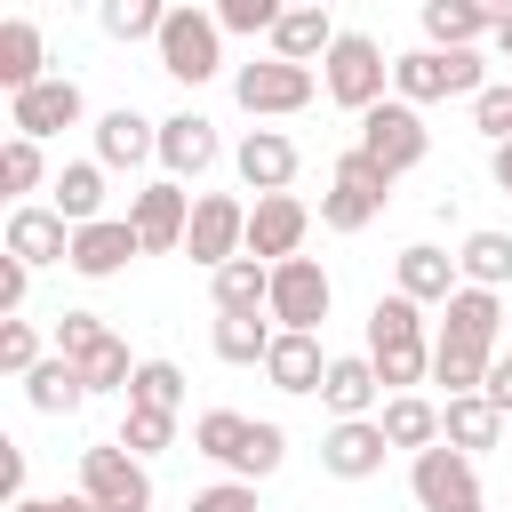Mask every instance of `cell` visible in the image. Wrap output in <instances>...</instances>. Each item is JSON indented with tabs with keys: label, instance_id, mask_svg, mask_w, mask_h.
Segmentation results:
<instances>
[{
	"label": "cell",
	"instance_id": "60d3db41",
	"mask_svg": "<svg viewBox=\"0 0 512 512\" xmlns=\"http://www.w3.org/2000/svg\"><path fill=\"white\" fill-rule=\"evenodd\" d=\"M288 8H296V0H216V24H224V32H248V40H256V32L272 40V24H280Z\"/></svg>",
	"mask_w": 512,
	"mask_h": 512
},
{
	"label": "cell",
	"instance_id": "4dcf8cb0",
	"mask_svg": "<svg viewBox=\"0 0 512 512\" xmlns=\"http://www.w3.org/2000/svg\"><path fill=\"white\" fill-rule=\"evenodd\" d=\"M328 48H336L328 8H288V16L272 24V56H288V64H320Z\"/></svg>",
	"mask_w": 512,
	"mask_h": 512
},
{
	"label": "cell",
	"instance_id": "30bf717a",
	"mask_svg": "<svg viewBox=\"0 0 512 512\" xmlns=\"http://www.w3.org/2000/svg\"><path fill=\"white\" fill-rule=\"evenodd\" d=\"M408 496H416L424 512H472V504H480V472H472L464 448L432 440V448H416V464H408Z\"/></svg>",
	"mask_w": 512,
	"mask_h": 512
},
{
	"label": "cell",
	"instance_id": "d6a6232c",
	"mask_svg": "<svg viewBox=\"0 0 512 512\" xmlns=\"http://www.w3.org/2000/svg\"><path fill=\"white\" fill-rule=\"evenodd\" d=\"M456 272H464L472 288H504V280H512V232H496V224L464 232V248H456Z\"/></svg>",
	"mask_w": 512,
	"mask_h": 512
},
{
	"label": "cell",
	"instance_id": "74e56055",
	"mask_svg": "<svg viewBox=\"0 0 512 512\" xmlns=\"http://www.w3.org/2000/svg\"><path fill=\"white\" fill-rule=\"evenodd\" d=\"M96 16H104V32H112V40H160L168 0H104Z\"/></svg>",
	"mask_w": 512,
	"mask_h": 512
},
{
	"label": "cell",
	"instance_id": "836d02e7",
	"mask_svg": "<svg viewBox=\"0 0 512 512\" xmlns=\"http://www.w3.org/2000/svg\"><path fill=\"white\" fill-rule=\"evenodd\" d=\"M272 320H256V312H216V360H232V368H264V352H272Z\"/></svg>",
	"mask_w": 512,
	"mask_h": 512
},
{
	"label": "cell",
	"instance_id": "681fc988",
	"mask_svg": "<svg viewBox=\"0 0 512 512\" xmlns=\"http://www.w3.org/2000/svg\"><path fill=\"white\" fill-rule=\"evenodd\" d=\"M480 392H488V400L512 416V352H496V360H488V384H480Z\"/></svg>",
	"mask_w": 512,
	"mask_h": 512
},
{
	"label": "cell",
	"instance_id": "f1b7e54d",
	"mask_svg": "<svg viewBox=\"0 0 512 512\" xmlns=\"http://www.w3.org/2000/svg\"><path fill=\"white\" fill-rule=\"evenodd\" d=\"M208 288H216V312H264L272 304V264L264 256H232V264L208 272Z\"/></svg>",
	"mask_w": 512,
	"mask_h": 512
},
{
	"label": "cell",
	"instance_id": "5b68a950",
	"mask_svg": "<svg viewBox=\"0 0 512 512\" xmlns=\"http://www.w3.org/2000/svg\"><path fill=\"white\" fill-rule=\"evenodd\" d=\"M384 80H392V56H384L368 32H336V48L320 56V88H328V104H344V112L384 104Z\"/></svg>",
	"mask_w": 512,
	"mask_h": 512
},
{
	"label": "cell",
	"instance_id": "277c9868",
	"mask_svg": "<svg viewBox=\"0 0 512 512\" xmlns=\"http://www.w3.org/2000/svg\"><path fill=\"white\" fill-rule=\"evenodd\" d=\"M392 88L400 104H440V96H480V48H408L392 56Z\"/></svg>",
	"mask_w": 512,
	"mask_h": 512
},
{
	"label": "cell",
	"instance_id": "5bb4252c",
	"mask_svg": "<svg viewBox=\"0 0 512 512\" xmlns=\"http://www.w3.org/2000/svg\"><path fill=\"white\" fill-rule=\"evenodd\" d=\"M128 224H136L144 256H168V248H184V232H192V192H184L176 176H160V184L128 192Z\"/></svg>",
	"mask_w": 512,
	"mask_h": 512
},
{
	"label": "cell",
	"instance_id": "9a60e30c",
	"mask_svg": "<svg viewBox=\"0 0 512 512\" xmlns=\"http://www.w3.org/2000/svg\"><path fill=\"white\" fill-rule=\"evenodd\" d=\"M304 232H312V208L296 192H256V208H248V256L288 264V256H304Z\"/></svg>",
	"mask_w": 512,
	"mask_h": 512
},
{
	"label": "cell",
	"instance_id": "d6986e66",
	"mask_svg": "<svg viewBox=\"0 0 512 512\" xmlns=\"http://www.w3.org/2000/svg\"><path fill=\"white\" fill-rule=\"evenodd\" d=\"M232 168H240L248 192H288V184H296V144H288L280 128H248L240 152H232Z\"/></svg>",
	"mask_w": 512,
	"mask_h": 512
},
{
	"label": "cell",
	"instance_id": "7a4b0ae2",
	"mask_svg": "<svg viewBox=\"0 0 512 512\" xmlns=\"http://www.w3.org/2000/svg\"><path fill=\"white\" fill-rule=\"evenodd\" d=\"M368 360H376V376L392 384V392H408V384H424L432 376V336H424V304L416 296H376V312H368Z\"/></svg>",
	"mask_w": 512,
	"mask_h": 512
},
{
	"label": "cell",
	"instance_id": "bcb514c9",
	"mask_svg": "<svg viewBox=\"0 0 512 512\" xmlns=\"http://www.w3.org/2000/svg\"><path fill=\"white\" fill-rule=\"evenodd\" d=\"M184 512H264V504H256V480H216V488H200Z\"/></svg>",
	"mask_w": 512,
	"mask_h": 512
},
{
	"label": "cell",
	"instance_id": "f907efd6",
	"mask_svg": "<svg viewBox=\"0 0 512 512\" xmlns=\"http://www.w3.org/2000/svg\"><path fill=\"white\" fill-rule=\"evenodd\" d=\"M8 512H96L88 496H24V504H8Z\"/></svg>",
	"mask_w": 512,
	"mask_h": 512
},
{
	"label": "cell",
	"instance_id": "7bdbcfd3",
	"mask_svg": "<svg viewBox=\"0 0 512 512\" xmlns=\"http://www.w3.org/2000/svg\"><path fill=\"white\" fill-rule=\"evenodd\" d=\"M40 360H48V352H40V328H32V320H0V368H8V376H32Z\"/></svg>",
	"mask_w": 512,
	"mask_h": 512
},
{
	"label": "cell",
	"instance_id": "52a82bcc",
	"mask_svg": "<svg viewBox=\"0 0 512 512\" xmlns=\"http://www.w3.org/2000/svg\"><path fill=\"white\" fill-rule=\"evenodd\" d=\"M360 152H368L384 176H408V168L432 152V128H424L416 104L392 96V104H368V112H360Z\"/></svg>",
	"mask_w": 512,
	"mask_h": 512
},
{
	"label": "cell",
	"instance_id": "e0dca14e",
	"mask_svg": "<svg viewBox=\"0 0 512 512\" xmlns=\"http://www.w3.org/2000/svg\"><path fill=\"white\" fill-rule=\"evenodd\" d=\"M128 256H144V240H136L128 216H96V224L72 232V272H80V280H112Z\"/></svg>",
	"mask_w": 512,
	"mask_h": 512
},
{
	"label": "cell",
	"instance_id": "c3c4849f",
	"mask_svg": "<svg viewBox=\"0 0 512 512\" xmlns=\"http://www.w3.org/2000/svg\"><path fill=\"white\" fill-rule=\"evenodd\" d=\"M0 496L24 504V448H16V440H0Z\"/></svg>",
	"mask_w": 512,
	"mask_h": 512
},
{
	"label": "cell",
	"instance_id": "cb8c5ba5",
	"mask_svg": "<svg viewBox=\"0 0 512 512\" xmlns=\"http://www.w3.org/2000/svg\"><path fill=\"white\" fill-rule=\"evenodd\" d=\"M152 152H160V120H144V112H128V104L96 120V160H104V168H136V160H152Z\"/></svg>",
	"mask_w": 512,
	"mask_h": 512
},
{
	"label": "cell",
	"instance_id": "7c38bea8",
	"mask_svg": "<svg viewBox=\"0 0 512 512\" xmlns=\"http://www.w3.org/2000/svg\"><path fill=\"white\" fill-rule=\"evenodd\" d=\"M184 256L192 264H232V256H248V208L232 200V192H200L192 200V232H184Z\"/></svg>",
	"mask_w": 512,
	"mask_h": 512
},
{
	"label": "cell",
	"instance_id": "ffe728a7",
	"mask_svg": "<svg viewBox=\"0 0 512 512\" xmlns=\"http://www.w3.org/2000/svg\"><path fill=\"white\" fill-rule=\"evenodd\" d=\"M392 288H400V296H416V304H448V296L464 288V272H456V256H448V248L416 240V248H400V264H392Z\"/></svg>",
	"mask_w": 512,
	"mask_h": 512
},
{
	"label": "cell",
	"instance_id": "ee69618b",
	"mask_svg": "<svg viewBox=\"0 0 512 512\" xmlns=\"http://www.w3.org/2000/svg\"><path fill=\"white\" fill-rule=\"evenodd\" d=\"M472 128H480L488 144H512V80H496V88L472 96Z\"/></svg>",
	"mask_w": 512,
	"mask_h": 512
},
{
	"label": "cell",
	"instance_id": "7402d4cb",
	"mask_svg": "<svg viewBox=\"0 0 512 512\" xmlns=\"http://www.w3.org/2000/svg\"><path fill=\"white\" fill-rule=\"evenodd\" d=\"M264 376H272V392H320V384H328L320 336H304V328H280V336H272V352H264Z\"/></svg>",
	"mask_w": 512,
	"mask_h": 512
},
{
	"label": "cell",
	"instance_id": "d4e9b609",
	"mask_svg": "<svg viewBox=\"0 0 512 512\" xmlns=\"http://www.w3.org/2000/svg\"><path fill=\"white\" fill-rule=\"evenodd\" d=\"M376 392H384V376H376V360L368 352H344V360H328V384H320V400H328V416L344 424V416H368L376 408Z\"/></svg>",
	"mask_w": 512,
	"mask_h": 512
},
{
	"label": "cell",
	"instance_id": "1f68e13d",
	"mask_svg": "<svg viewBox=\"0 0 512 512\" xmlns=\"http://www.w3.org/2000/svg\"><path fill=\"white\" fill-rule=\"evenodd\" d=\"M488 360H496V352H480V344H464V336H432V384H448V400L480 392V384H488Z\"/></svg>",
	"mask_w": 512,
	"mask_h": 512
},
{
	"label": "cell",
	"instance_id": "603a6c76",
	"mask_svg": "<svg viewBox=\"0 0 512 512\" xmlns=\"http://www.w3.org/2000/svg\"><path fill=\"white\" fill-rule=\"evenodd\" d=\"M496 328H504V296L496 288H456L448 304H440V336H464V344H480V352H496Z\"/></svg>",
	"mask_w": 512,
	"mask_h": 512
},
{
	"label": "cell",
	"instance_id": "8992f818",
	"mask_svg": "<svg viewBox=\"0 0 512 512\" xmlns=\"http://www.w3.org/2000/svg\"><path fill=\"white\" fill-rule=\"evenodd\" d=\"M80 496L96 512H152V472H144L136 448L96 440V448H80Z\"/></svg>",
	"mask_w": 512,
	"mask_h": 512
},
{
	"label": "cell",
	"instance_id": "ba28073f",
	"mask_svg": "<svg viewBox=\"0 0 512 512\" xmlns=\"http://www.w3.org/2000/svg\"><path fill=\"white\" fill-rule=\"evenodd\" d=\"M312 64H288V56H256V64H240L232 72V96H240V112H256V120H280V112H304L312 104Z\"/></svg>",
	"mask_w": 512,
	"mask_h": 512
},
{
	"label": "cell",
	"instance_id": "2e32d148",
	"mask_svg": "<svg viewBox=\"0 0 512 512\" xmlns=\"http://www.w3.org/2000/svg\"><path fill=\"white\" fill-rule=\"evenodd\" d=\"M384 424L376 416H344V424H328V440H320V472H336V480H368V472H384Z\"/></svg>",
	"mask_w": 512,
	"mask_h": 512
},
{
	"label": "cell",
	"instance_id": "3957f363",
	"mask_svg": "<svg viewBox=\"0 0 512 512\" xmlns=\"http://www.w3.org/2000/svg\"><path fill=\"white\" fill-rule=\"evenodd\" d=\"M152 48H160V72L184 80V88H200V80L224 72V24H216V8H168V24H160Z\"/></svg>",
	"mask_w": 512,
	"mask_h": 512
},
{
	"label": "cell",
	"instance_id": "e575fe53",
	"mask_svg": "<svg viewBox=\"0 0 512 512\" xmlns=\"http://www.w3.org/2000/svg\"><path fill=\"white\" fill-rule=\"evenodd\" d=\"M376 424H384V440H392V448H432V440H440V408H432L424 392H392Z\"/></svg>",
	"mask_w": 512,
	"mask_h": 512
},
{
	"label": "cell",
	"instance_id": "4316f807",
	"mask_svg": "<svg viewBox=\"0 0 512 512\" xmlns=\"http://www.w3.org/2000/svg\"><path fill=\"white\" fill-rule=\"evenodd\" d=\"M40 64H48L40 24H32V16H8V24H0V88H8V96H24L32 80H48Z\"/></svg>",
	"mask_w": 512,
	"mask_h": 512
},
{
	"label": "cell",
	"instance_id": "f546056e",
	"mask_svg": "<svg viewBox=\"0 0 512 512\" xmlns=\"http://www.w3.org/2000/svg\"><path fill=\"white\" fill-rule=\"evenodd\" d=\"M24 400L40 408V416H72L80 400H88V376H80V360H64V352H48L32 376H24Z\"/></svg>",
	"mask_w": 512,
	"mask_h": 512
},
{
	"label": "cell",
	"instance_id": "9c48e42d",
	"mask_svg": "<svg viewBox=\"0 0 512 512\" xmlns=\"http://www.w3.org/2000/svg\"><path fill=\"white\" fill-rule=\"evenodd\" d=\"M384 192H392V176H384V168H376V160L352 144V152L336 160L328 192H320V224H328V232H360V224L384 208Z\"/></svg>",
	"mask_w": 512,
	"mask_h": 512
},
{
	"label": "cell",
	"instance_id": "816d5d0a",
	"mask_svg": "<svg viewBox=\"0 0 512 512\" xmlns=\"http://www.w3.org/2000/svg\"><path fill=\"white\" fill-rule=\"evenodd\" d=\"M488 176H496V192H512V144H496V152H488Z\"/></svg>",
	"mask_w": 512,
	"mask_h": 512
},
{
	"label": "cell",
	"instance_id": "8d00e7d4",
	"mask_svg": "<svg viewBox=\"0 0 512 512\" xmlns=\"http://www.w3.org/2000/svg\"><path fill=\"white\" fill-rule=\"evenodd\" d=\"M176 400H184V368H176V360H136L128 408H176Z\"/></svg>",
	"mask_w": 512,
	"mask_h": 512
},
{
	"label": "cell",
	"instance_id": "484cf974",
	"mask_svg": "<svg viewBox=\"0 0 512 512\" xmlns=\"http://www.w3.org/2000/svg\"><path fill=\"white\" fill-rule=\"evenodd\" d=\"M440 440H448V448H464V456H480V448H496V440H504V408H496L488 392H464V400H448V408H440Z\"/></svg>",
	"mask_w": 512,
	"mask_h": 512
},
{
	"label": "cell",
	"instance_id": "b9f144b4",
	"mask_svg": "<svg viewBox=\"0 0 512 512\" xmlns=\"http://www.w3.org/2000/svg\"><path fill=\"white\" fill-rule=\"evenodd\" d=\"M40 176H48L40 144H32V136H8V144H0V184H8V192H40Z\"/></svg>",
	"mask_w": 512,
	"mask_h": 512
},
{
	"label": "cell",
	"instance_id": "f35d334b",
	"mask_svg": "<svg viewBox=\"0 0 512 512\" xmlns=\"http://www.w3.org/2000/svg\"><path fill=\"white\" fill-rule=\"evenodd\" d=\"M168 440H176V408H128V416H120V448L160 456Z\"/></svg>",
	"mask_w": 512,
	"mask_h": 512
},
{
	"label": "cell",
	"instance_id": "44dd1931",
	"mask_svg": "<svg viewBox=\"0 0 512 512\" xmlns=\"http://www.w3.org/2000/svg\"><path fill=\"white\" fill-rule=\"evenodd\" d=\"M8 256H24V264H72V224L56 216V208H16L8 216Z\"/></svg>",
	"mask_w": 512,
	"mask_h": 512
},
{
	"label": "cell",
	"instance_id": "6da1fadb",
	"mask_svg": "<svg viewBox=\"0 0 512 512\" xmlns=\"http://www.w3.org/2000/svg\"><path fill=\"white\" fill-rule=\"evenodd\" d=\"M192 448H200L208 464H224L232 480H272V472L288 464V432H280V424H256V416H240V408L192 416Z\"/></svg>",
	"mask_w": 512,
	"mask_h": 512
},
{
	"label": "cell",
	"instance_id": "f6af8a7d",
	"mask_svg": "<svg viewBox=\"0 0 512 512\" xmlns=\"http://www.w3.org/2000/svg\"><path fill=\"white\" fill-rule=\"evenodd\" d=\"M104 336H112V328H104L96 312H64V320H56V352H64V360H88Z\"/></svg>",
	"mask_w": 512,
	"mask_h": 512
},
{
	"label": "cell",
	"instance_id": "8fae6325",
	"mask_svg": "<svg viewBox=\"0 0 512 512\" xmlns=\"http://www.w3.org/2000/svg\"><path fill=\"white\" fill-rule=\"evenodd\" d=\"M328 304H336V288H328L320 256H288V264H272V304H264V320H280V328H304V336H320Z\"/></svg>",
	"mask_w": 512,
	"mask_h": 512
},
{
	"label": "cell",
	"instance_id": "11a10c76",
	"mask_svg": "<svg viewBox=\"0 0 512 512\" xmlns=\"http://www.w3.org/2000/svg\"><path fill=\"white\" fill-rule=\"evenodd\" d=\"M296 8H328V0H296Z\"/></svg>",
	"mask_w": 512,
	"mask_h": 512
},
{
	"label": "cell",
	"instance_id": "f5cc1de1",
	"mask_svg": "<svg viewBox=\"0 0 512 512\" xmlns=\"http://www.w3.org/2000/svg\"><path fill=\"white\" fill-rule=\"evenodd\" d=\"M472 8H480L488 24H504V16H512V0H472Z\"/></svg>",
	"mask_w": 512,
	"mask_h": 512
},
{
	"label": "cell",
	"instance_id": "ab89813d",
	"mask_svg": "<svg viewBox=\"0 0 512 512\" xmlns=\"http://www.w3.org/2000/svg\"><path fill=\"white\" fill-rule=\"evenodd\" d=\"M80 376H88V392H128V376H136V360H128V344L120 336H104L88 360H80Z\"/></svg>",
	"mask_w": 512,
	"mask_h": 512
},
{
	"label": "cell",
	"instance_id": "83f0119b",
	"mask_svg": "<svg viewBox=\"0 0 512 512\" xmlns=\"http://www.w3.org/2000/svg\"><path fill=\"white\" fill-rule=\"evenodd\" d=\"M48 208H56L72 232H80V224H96V216H104V160H72V168H56Z\"/></svg>",
	"mask_w": 512,
	"mask_h": 512
},
{
	"label": "cell",
	"instance_id": "4fadbf2b",
	"mask_svg": "<svg viewBox=\"0 0 512 512\" xmlns=\"http://www.w3.org/2000/svg\"><path fill=\"white\" fill-rule=\"evenodd\" d=\"M80 112H88V96H80V80H64V72H48V80H32L24 96H8V128L16 136H64V128H80Z\"/></svg>",
	"mask_w": 512,
	"mask_h": 512
},
{
	"label": "cell",
	"instance_id": "9f6ffc18",
	"mask_svg": "<svg viewBox=\"0 0 512 512\" xmlns=\"http://www.w3.org/2000/svg\"><path fill=\"white\" fill-rule=\"evenodd\" d=\"M472 512H480V504H472Z\"/></svg>",
	"mask_w": 512,
	"mask_h": 512
},
{
	"label": "cell",
	"instance_id": "7dc6e473",
	"mask_svg": "<svg viewBox=\"0 0 512 512\" xmlns=\"http://www.w3.org/2000/svg\"><path fill=\"white\" fill-rule=\"evenodd\" d=\"M24 296H32V264L24 256H0V320H16Z\"/></svg>",
	"mask_w": 512,
	"mask_h": 512
},
{
	"label": "cell",
	"instance_id": "db71d44e",
	"mask_svg": "<svg viewBox=\"0 0 512 512\" xmlns=\"http://www.w3.org/2000/svg\"><path fill=\"white\" fill-rule=\"evenodd\" d=\"M496 48H504V64H512V16H504V24H496Z\"/></svg>",
	"mask_w": 512,
	"mask_h": 512
},
{
	"label": "cell",
	"instance_id": "ac0fdd59",
	"mask_svg": "<svg viewBox=\"0 0 512 512\" xmlns=\"http://www.w3.org/2000/svg\"><path fill=\"white\" fill-rule=\"evenodd\" d=\"M216 120H200V112H168L160 120V160H168V176L184 184V176H208L216 168Z\"/></svg>",
	"mask_w": 512,
	"mask_h": 512
},
{
	"label": "cell",
	"instance_id": "d590c367",
	"mask_svg": "<svg viewBox=\"0 0 512 512\" xmlns=\"http://www.w3.org/2000/svg\"><path fill=\"white\" fill-rule=\"evenodd\" d=\"M480 32H496L472 0H424V48H472Z\"/></svg>",
	"mask_w": 512,
	"mask_h": 512
}]
</instances>
